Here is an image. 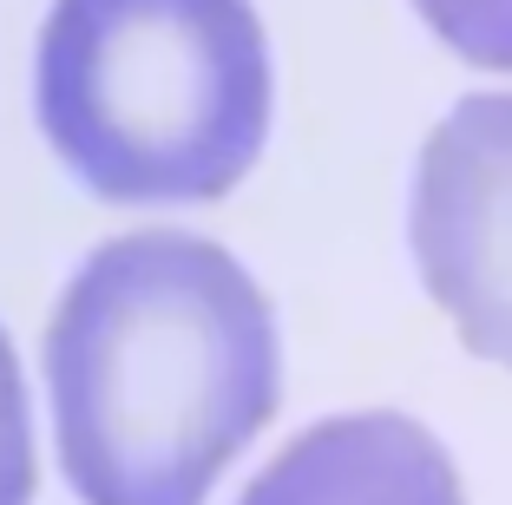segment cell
Wrapping results in <instances>:
<instances>
[{
  "instance_id": "cell-1",
  "label": "cell",
  "mask_w": 512,
  "mask_h": 505,
  "mask_svg": "<svg viewBox=\"0 0 512 505\" xmlns=\"http://www.w3.org/2000/svg\"><path fill=\"white\" fill-rule=\"evenodd\" d=\"M276 315L224 243L112 237L46 322L60 473L86 505H204L276 414Z\"/></svg>"
},
{
  "instance_id": "cell-2",
  "label": "cell",
  "mask_w": 512,
  "mask_h": 505,
  "mask_svg": "<svg viewBox=\"0 0 512 505\" xmlns=\"http://www.w3.org/2000/svg\"><path fill=\"white\" fill-rule=\"evenodd\" d=\"M33 105L92 197L204 204L270 132L263 27L250 0H53Z\"/></svg>"
},
{
  "instance_id": "cell-3",
  "label": "cell",
  "mask_w": 512,
  "mask_h": 505,
  "mask_svg": "<svg viewBox=\"0 0 512 505\" xmlns=\"http://www.w3.org/2000/svg\"><path fill=\"white\" fill-rule=\"evenodd\" d=\"M407 237L460 342L512 368V92H473L434 125Z\"/></svg>"
},
{
  "instance_id": "cell-4",
  "label": "cell",
  "mask_w": 512,
  "mask_h": 505,
  "mask_svg": "<svg viewBox=\"0 0 512 505\" xmlns=\"http://www.w3.org/2000/svg\"><path fill=\"white\" fill-rule=\"evenodd\" d=\"M237 505H467V492L421 420L342 414L296 433Z\"/></svg>"
},
{
  "instance_id": "cell-5",
  "label": "cell",
  "mask_w": 512,
  "mask_h": 505,
  "mask_svg": "<svg viewBox=\"0 0 512 505\" xmlns=\"http://www.w3.org/2000/svg\"><path fill=\"white\" fill-rule=\"evenodd\" d=\"M414 7L460 60L512 73V0H414Z\"/></svg>"
},
{
  "instance_id": "cell-6",
  "label": "cell",
  "mask_w": 512,
  "mask_h": 505,
  "mask_svg": "<svg viewBox=\"0 0 512 505\" xmlns=\"http://www.w3.org/2000/svg\"><path fill=\"white\" fill-rule=\"evenodd\" d=\"M0 505H33V420L7 335H0Z\"/></svg>"
}]
</instances>
